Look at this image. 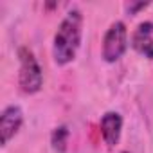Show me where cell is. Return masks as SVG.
Wrapping results in <instances>:
<instances>
[{
	"instance_id": "cell-1",
	"label": "cell",
	"mask_w": 153,
	"mask_h": 153,
	"mask_svg": "<svg viewBox=\"0 0 153 153\" xmlns=\"http://www.w3.org/2000/svg\"><path fill=\"white\" fill-rule=\"evenodd\" d=\"M81 36H83V15L78 9H72L61 20L54 34L52 56L58 65H67L76 58L78 49L81 45Z\"/></svg>"
},
{
	"instance_id": "cell-2",
	"label": "cell",
	"mask_w": 153,
	"mask_h": 153,
	"mask_svg": "<svg viewBox=\"0 0 153 153\" xmlns=\"http://www.w3.org/2000/svg\"><path fill=\"white\" fill-rule=\"evenodd\" d=\"M18 58H20V74H18V85L22 92L25 94H36L42 85H43V72L34 58V54L27 49L22 47L18 49Z\"/></svg>"
},
{
	"instance_id": "cell-3",
	"label": "cell",
	"mask_w": 153,
	"mask_h": 153,
	"mask_svg": "<svg viewBox=\"0 0 153 153\" xmlns=\"http://www.w3.org/2000/svg\"><path fill=\"white\" fill-rule=\"evenodd\" d=\"M126 47H128L126 25L123 22H114L108 27V31L105 33V38H103V49H101L103 59L108 61V63L117 61L126 52Z\"/></svg>"
},
{
	"instance_id": "cell-4",
	"label": "cell",
	"mask_w": 153,
	"mask_h": 153,
	"mask_svg": "<svg viewBox=\"0 0 153 153\" xmlns=\"http://www.w3.org/2000/svg\"><path fill=\"white\" fill-rule=\"evenodd\" d=\"M24 123V114L20 106H7L4 108V112L0 114V144L6 146L22 128Z\"/></svg>"
},
{
	"instance_id": "cell-5",
	"label": "cell",
	"mask_w": 153,
	"mask_h": 153,
	"mask_svg": "<svg viewBox=\"0 0 153 153\" xmlns=\"http://www.w3.org/2000/svg\"><path fill=\"white\" fill-rule=\"evenodd\" d=\"M131 47L144 58L153 59V22H142L137 25L131 36Z\"/></svg>"
},
{
	"instance_id": "cell-6",
	"label": "cell",
	"mask_w": 153,
	"mask_h": 153,
	"mask_svg": "<svg viewBox=\"0 0 153 153\" xmlns=\"http://www.w3.org/2000/svg\"><path fill=\"white\" fill-rule=\"evenodd\" d=\"M121 131H123V117L117 112H106L101 117V135L105 139V142L114 148L119 139H121Z\"/></svg>"
},
{
	"instance_id": "cell-7",
	"label": "cell",
	"mask_w": 153,
	"mask_h": 153,
	"mask_svg": "<svg viewBox=\"0 0 153 153\" xmlns=\"http://www.w3.org/2000/svg\"><path fill=\"white\" fill-rule=\"evenodd\" d=\"M68 128L67 126H58L54 128L52 135H51V144H52V149L58 151V153H65L67 151V142H68Z\"/></svg>"
},
{
	"instance_id": "cell-8",
	"label": "cell",
	"mask_w": 153,
	"mask_h": 153,
	"mask_svg": "<svg viewBox=\"0 0 153 153\" xmlns=\"http://www.w3.org/2000/svg\"><path fill=\"white\" fill-rule=\"evenodd\" d=\"M144 7H148V2H130V4L126 6V11H128L130 15H135L137 11L144 9Z\"/></svg>"
},
{
	"instance_id": "cell-9",
	"label": "cell",
	"mask_w": 153,
	"mask_h": 153,
	"mask_svg": "<svg viewBox=\"0 0 153 153\" xmlns=\"http://www.w3.org/2000/svg\"><path fill=\"white\" fill-rule=\"evenodd\" d=\"M121 153H130V151H121Z\"/></svg>"
}]
</instances>
